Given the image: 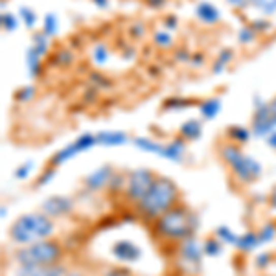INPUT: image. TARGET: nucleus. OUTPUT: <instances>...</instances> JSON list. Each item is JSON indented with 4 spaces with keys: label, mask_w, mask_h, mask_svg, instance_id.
Returning a JSON list of instances; mask_svg holds the SVG:
<instances>
[{
    "label": "nucleus",
    "mask_w": 276,
    "mask_h": 276,
    "mask_svg": "<svg viewBox=\"0 0 276 276\" xmlns=\"http://www.w3.org/2000/svg\"><path fill=\"white\" fill-rule=\"evenodd\" d=\"M53 232V223L44 213H28L22 216L10 228V237L20 245H32Z\"/></svg>",
    "instance_id": "nucleus-1"
},
{
    "label": "nucleus",
    "mask_w": 276,
    "mask_h": 276,
    "mask_svg": "<svg viewBox=\"0 0 276 276\" xmlns=\"http://www.w3.org/2000/svg\"><path fill=\"white\" fill-rule=\"evenodd\" d=\"M175 197H177L175 184L168 179H159L153 182L147 195L140 201V206L147 216H159L162 212H168Z\"/></svg>",
    "instance_id": "nucleus-2"
},
{
    "label": "nucleus",
    "mask_w": 276,
    "mask_h": 276,
    "mask_svg": "<svg viewBox=\"0 0 276 276\" xmlns=\"http://www.w3.org/2000/svg\"><path fill=\"white\" fill-rule=\"evenodd\" d=\"M61 256V249L53 241L32 243L29 247L17 252V262L20 265H52Z\"/></svg>",
    "instance_id": "nucleus-3"
},
{
    "label": "nucleus",
    "mask_w": 276,
    "mask_h": 276,
    "mask_svg": "<svg viewBox=\"0 0 276 276\" xmlns=\"http://www.w3.org/2000/svg\"><path fill=\"white\" fill-rule=\"evenodd\" d=\"M157 230L166 237H188L194 230V218L184 210H168L159 219Z\"/></svg>",
    "instance_id": "nucleus-4"
},
{
    "label": "nucleus",
    "mask_w": 276,
    "mask_h": 276,
    "mask_svg": "<svg viewBox=\"0 0 276 276\" xmlns=\"http://www.w3.org/2000/svg\"><path fill=\"white\" fill-rule=\"evenodd\" d=\"M221 151H223V159L230 164L232 171L241 182H251L252 179H256L258 175L262 173V166L258 164L252 157L243 155L241 151L234 145H225Z\"/></svg>",
    "instance_id": "nucleus-5"
},
{
    "label": "nucleus",
    "mask_w": 276,
    "mask_h": 276,
    "mask_svg": "<svg viewBox=\"0 0 276 276\" xmlns=\"http://www.w3.org/2000/svg\"><path fill=\"white\" fill-rule=\"evenodd\" d=\"M135 145L144 151H149L153 155L162 157V159L175 160V162L182 159V155H184V145H182V142H179V140L171 142L170 145H160V144H157V142L149 140V138H135Z\"/></svg>",
    "instance_id": "nucleus-6"
},
{
    "label": "nucleus",
    "mask_w": 276,
    "mask_h": 276,
    "mask_svg": "<svg viewBox=\"0 0 276 276\" xmlns=\"http://www.w3.org/2000/svg\"><path fill=\"white\" fill-rule=\"evenodd\" d=\"M153 182H155V179H153V175L147 170L133 171L129 175V179H127V195H129V199L140 203L142 199L147 195V192L151 190Z\"/></svg>",
    "instance_id": "nucleus-7"
},
{
    "label": "nucleus",
    "mask_w": 276,
    "mask_h": 276,
    "mask_svg": "<svg viewBox=\"0 0 276 276\" xmlns=\"http://www.w3.org/2000/svg\"><path fill=\"white\" fill-rule=\"evenodd\" d=\"M96 135H83L79 136L78 140L74 142V144L67 145L65 149H61L59 153H55V157L52 159V164L53 166H59L63 164V162H67L68 159H72V157L79 155V153H83V151L90 149L92 145H96Z\"/></svg>",
    "instance_id": "nucleus-8"
},
{
    "label": "nucleus",
    "mask_w": 276,
    "mask_h": 276,
    "mask_svg": "<svg viewBox=\"0 0 276 276\" xmlns=\"http://www.w3.org/2000/svg\"><path fill=\"white\" fill-rule=\"evenodd\" d=\"M72 208V201L67 197H61V195H55V197H50L48 201H44L43 210L46 216H63L68 210Z\"/></svg>",
    "instance_id": "nucleus-9"
},
{
    "label": "nucleus",
    "mask_w": 276,
    "mask_h": 276,
    "mask_svg": "<svg viewBox=\"0 0 276 276\" xmlns=\"http://www.w3.org/2000/svg\"><path fill=\"white\" fill-rule=\"evenodd\" d=\"M271 118H272L271 107L260 103V107L256 109V116H254V135L265 136L267 129H269V124H271Z\"/></svg>",
    "instance_id": "nucleus-10"
},
{
    "label": "nucleus",
    "mask_w": 276,
    "mask_h": 276,
    "mask_svg": "<svg viewBox=\"0 0 276 276\" xmlns=\"http://www.w3.org/2000/svg\"><path fill=\"white\" fill-rule=\"evenodd\" d=\"M112 252L118 260H124V262H136L140 258V249L131 241H118L112 247Z\"/></svg>",
    "instance_id": "nucleus-11"
},
{
    "label": "nucleus",
    "mask_w": 276,
    "mask_h": 276,
    "mask_svg": "<svg viewBox=\"0 0 276 276\" xmlns=\"http://www.w3.org/2000/svg\"><path fill=\"white\" fill-rule=\"evenodd\" d=\"M17 276H63V269L46 265H22Z\"/></svg>",
    "instance_id": "nucleus-12"
},
{
    "label": "nucleus",
    "mask_w": 276,
    "mask_h": 276,
    "mask_svg": "<svg viewBox=\"0 0 276 276\" xmlns=\"http://www.w3.org/2000/svg\"><path fill=\"white\" fill-rule=\"evenodd\" d=\"M180 256H182L184 262L194 263L195 265V263L201 262V247H199L194 239L186 237L182 241V245H180Z\"/></svg>",
    "instance_id": "nucleus-13"
},
{
    "label": "nucleus",
    "mask_w": 276,
    "mask_h": 276,
    "mask_svg": "<svg viewBox=\"0 0 276 276\" xmlns=\"http://www.w3.org/2000/svg\"><path fill=\"white\" fill-rule=\"evenodd\" d=\"M111 179H112V170L109 166H103V168H100V170H96L94 173L88 175L87 186L92 190H98V188H102V186H105L107 182H111Z\"/></svg>",
    "instance_id": "nucleus-14"
},
{
    "label": "nucleus",
    "mask_w": 276,
    "mask_h": 276,
    "mask_svg": "<svg viewBox=\"0 0 276 276\" xmlns=\"http://www.w3.org/2000/svg\"><path fill=\"white\" fill-rule=\"evenodd\" d=\"M195 13L206 24H216L219 20V11L212 4H208V2H199L197 8H195Z\"/></svg>",
    "instance_id": "nucleus-15"
},
{
    "label": "nucleus",
    "mask_w": 276,
    "mask_h": 276,
    "mask_svg": "<svg viewBox=\"0 0 276 276\" xmlns=\"http://www.w3.org/2000/svg\"><path fill=\"white\" fill-rule=\"evenodd\" d=\"M96 142L103 145H121L127 144V135L120 131H102L96 135Z\"/></svg>",
    "instance_id": "nucleus-16"
},
{
    "label": "nucleus",
    "mask_w": 276,
    "mask_h": 276,
    "mask_svg": "<svg viewBox=\"0 0 276 276\" xmlns=\"http://www.w3.org/2000/svg\"><path fill=\"white\" fill-rule=\"evenodd\" d=\"M201 114H203L206 120H212V118H216L218 116V112H219V109H221V103H219V100L216 98H210V100H206V102H203L201 103Z\"/></svg>",
    "instance_id": "nucleus-17"
},
{
    "label": "nucleus",
    "mask_w": 276,
    "mask_h": 276,
    "mask_svg": "<svg viewBox=\"0 0 276 276\" xmlns=\"http://www.w3.org/2000/svg\"><path fill=\"white\" fill-rule=\"evenodd\" d=\"M180 133H182L186 138H190V140H195V138L201 136V124H199L197 120H188L180 127Z\"/></svg>",
    "instance_id": "nucleus-18"
},
{
    "label": "nucleus",
    "mask_w": 276,
    "mask_h": 276,
    "mask_svg": "<svg viewBox=\"0 0 276 276\" xmlns=\"http://www.w3.org/2000/svg\"><path fill=\"white\" fill-rule=\"evenodd\" d=\"M260 245V237L256 236V234H245V236L237 237L236 241V247L243 249V251H252L254 247H258Z\"/></svg>",
    "instance_id": "nucleus-19"
},
{
    "label": "nucleus",
    "mask_w": 276,
    "mask_h": 276,
    "mask_svg": "<svg viewBox=\"0 0 276 276\" xmlns=\"http://www.w3.org/2000/svg\"><path fill=\"white\" fill-rule=\"evenodd\" d=\"M26 59H28V70L32 76H37L41 68V55L35 52L34 48H29L28 53H26Z\"/></svg>",
    "instance_id": "nucleus-20"
},
{
    "label": "nucleus",
    "mask_w": 276,
    "mask_h": 276,
    "mask_svg": "<svg viewBox=\"0 0 276 276\" xmlns=\"http://www.w3.org/2000/svg\"><path fill=\"white\" fill-rule=\"evenodd\" d=\"M252 6L265 15L276 13V0H252Z\"/></svg>",
    "instance_id": "nucleus-21"
},
{
    "label": "nucleus",
    "mask_w": 276,
    "mask_h": 276,
    "mask_svg": "<svg viewBox=\"0 0 276 276\" xmlns=\"http://www.w3.org/2000/svg\"><path fill=\"white\" fill-rule=\"evenodd\" d=\"M34 50L39 55H44L46 50H48V35L46 34H37L34 37Z\"/></svg>",
    "instance_id": "nucleus-22"
},
{
    "label": "nucleus",
    "mask_w": 276,
    "mask_h": 276,
    "mask_svg": "<svg viewBox=\"0 0 276 276\" xmlns=\"http://www.w3.org/2000/svg\"><path fill=\"white\" fill-rule=\"evenodd\" d=\"M44 34L48 35V37L57 34V19H55V15L48 13L44 17Z\"/></svg>",
    "instance_id": "nucleus-23"
},
{
    "label": "nucleus",
    "mask_w": 276,
    "mask_h": 276,
    "mask_svg": "<svg viewBox=\"0 0 276 276\" xmlns=\"http://www.w3.org/2000/svg\"><path fill=\"white\" fill-rule=\"evenodd\" d=\"M20 17H22V20H24V24L28 26V28H34V26H35L37 15L34 13V10H29V8L22 6V8H20Z\"/></svg>",
    "instance_id": "nucleus-24"
},
{
    "label": "nucleus",
    "mask_w": 276,
    "mask_h": 276,
    "mask_svg": "<svg viewBox=\"0 0 276 276\" xmlns=\"http://www.w3.org/2000/svg\"><path fill=\"white\" fill-rule=\"evenodd\" d=\"M228 135H230V138H234V140L237 142H247L249 140V131L247 129H243V127H230L228 129Z\"/></svg>",
    "instance_id": "nucleus-25"
},
{
    "label": "nucleus",
    "mask_w": 276,
    "mask_h": 276,
    "mask_svg": "<svg viewBox=\"0 0 276 276\" xmlns=\"http://www.w3.org/2000/svg\"><path fill=\"white\" fill-rule=\"evenodd\" d=\"M265 140H267V144L271 145V147H274V149H276V116L271 118L269 129H267V133H265Z\"/></svg>",
    "instance_id": "nucleus-26"
},
{
    "label": "nucleus",
    "mask_w": 276,
    "mask_h": 276,
    "mask_svg": "<svg viewBox=\"0 0 276 276\" xmlns=\"http://www.w3.org/2000/svg\"><path fill=\"white\" fill-rule=\"evenodd\" d=\"M92 57H94V61L98 65H103L107 61V57H109V52H107V48L103 44H98L96 48H94V52H92Z\"/></svg>",
    "instance_id": "nucleus-27"
},
{
    "label": "nucleus",
    "mask_w": 276,
    "mask_h": 276,
    "mask_svg": "<svg viewBox=\"0 0 276 276\" xmlns=\"http://www.w3.org/2000/svg\"><path fill=\"white\" fill-rule=\"evenodd\" d=\"M232 57V53L228 52V50H223V52L219 53V59H218V63H216V68H213V72L218 74V72H221L223 70V67L228 63V59Z\"/></svg>",
    "instance_id": "nucleus-28"
},
{
    "label": "nucleus",
    "mask_w": 276,
    "mask_h": 276,
    "mask_svg": "<svg viewBox=\"0 0 276 276\" xmlns=\"http://www.w3.org/2000/svg\"><path fill=\"white\" fill-rule=\"evenodd\" d=\"M254 35H256V32L252 28H249V26L239 29V41H241V43H252V41H254Z\"/></svg>",
    "instance_id": "nucleus-29"
},
{
    "label": "nucleus",
    "mask_w": 276,
    "mask_h": 276,
    "mask_svg": "<svg viewBox=\"0 0 276 276\" xmlns=\"http://www.w3.org/2000/svg\"><path fill=\"white\" fill-rule=\"evenodd\" d=\"M272 236H274V227H272V225H265L258 237H260V243H265L269 241V239H272Z\"/></svg>",
    "instance_id": "nucleus-30"
},
{
    "label": "nucleus",
    "mask_w": 276,
    "mask_h": 276,
    "mask_svg": "<svg viewBox=\"0 0 276 276\" xmlns=\"http://www.w3.org/2000/svg\"><path fill=\"white\" fill-rule=\"evenodd\" d=\"M155 43L159 46H170L171 44V35L166 34V32H157L155 34Z\"/></svg>",
    "instance_id": "nucleus-31"
},
{
    "label": "nucleus",
    "mask_w": 276,
    "mask_h": 276,
    "mask_svg": "<svg viewBox=\"0 0 276 276\" xmlns=\"http://www.w3.org/2000/svg\"><path fill=\"white\" fill-rule=\"evenodd\" d=\"M218 236L219 237H223L225 241H228V243H232V245H236V241H237V236H234L230 230H228L227 227H221L218 230Z\"/></svg>",
    "instance_id": "nucleus-32"
},
{
    "label": "nucleus",
    "mask_w": 276,
    "mask_h": 276,
    "mask_svg": "<svg viewBox=\"0 0 276 276\" xmlns=\"http://www.w3.org/2000/svg\"><path fill=\"white\" fill-rule=\"evenodd\" d=\"M2 24H4V28L8 32H13L17 28V20H15V17L11 13H4L2 15Z\"/></svg>",
    "instance_id": "nucleus-33"
},
{
    "label": "nucleus",
    "mask_w": 276,
    "mask_h": 276,
    "mask_svg": "<svg viewBox=\"0 0 276 276\" xmlns=\"http://www.w3.org/2000/svg\"><path fill=\"white\" fill-rule=\"evenodd\" d=\"M219 251H221V247H219L218 241H206V245H204V252L208 254V256H213V254H219Z\"/></svg>",
    "instance_id": "nucleus-34"
},
{
    "label": "nucleus",
    "mask_w": 276,
    "mask_h": 276,
    "mask_svg": "<svg viewBox=\"0 0 276 276\" xmlns=\"http://www.w3.org/2000/svg\"><path fill=\"white\" fill-rule=\"evenodd\" d=\"M29 170H32V162H28V164H24V166H20L19 170H17V173H15V177H17V179H26V177H28V173H29Z\"/></svg>",
    "instance_id": "nucleus-35"
},
{
    "label": "nucleus",
    "mask_w": 276,
    "mask_h": 276,
    "mask_svg": "<svg viewBox=\"0 0 276 276\" xmlns=\"http://www.w3.org/2000/svg\"><path fill=\"white\" fill-rule=\"evenodd\" d=\"M228 4H232L234 8H245L247 4H251L252 0H227Z\"/></svg>",
    "instance_id": "nucleus-36"
},
{
    "label": "nucleus",
    "mask_w": 276,
    "mask_h": 276,
    "mask_svg": "<svg viewBox=\"0 0 276 276\" xmlns=\"http://www.w3.org/2000/svg\"><path fill=\"white\" fill-rule=\"evenodd\" d=\"M32 94H34V88H32V87H26L24 90L19 92V100H28V98H32Z\"/></svg>",
    "instance_id": "nucleus-37"
},
{
    "label": "nucleus",
    "mask_w": 276,
    "mask_h": 276,
    "mask_svg": "<svg viewBox=\"0 0 276 276\" xmlns=\"http://www.w3.org/2000/svg\"><path fill=\"white\" fill-rule=\"evenodd\" d=\"M52 177H53V170H48L46 173L43 175V177H41L39 184H41V186H44V184H48V180L52 179Z\"/></svg>",
    "instance_id": "nucleus-38"
},
{
    "label": "nucleus",
    "mask_w": 276,
    "mask_h": 276,
    "mask_svg": "<svg viewBox=\"0 0 276 276\" xmlns=\"http://www.w3.org/2000/svg\"><path fill=\"white\" fill-rule=\"evenodd\" d=\"M142 34H144V26L135 24V28H133V37H140Z\"/></svg>",
    "instance_id": "nucleus-39"
},
{
    "label": "nucleus",
    "mask_w": 276,
    "mask_h": 276,
    "mask_svg": "<svg viewBox=\"0 0 276 276\" xmlns=\"http://www.w3.org/2000/svg\"><path fill=\"white\" fill-rule=\"evenodd\" d=\"M267 262H269V254H262V256H260V258L256 260V263H258L260 267H263Z\"/></svg>",
    "instance_id": "nucleus-40"
},
{
    "label": "nucleus",
    "mask_w": 276,
    "mask_h": 276,
    "mask_svg": "<svg viewBox=\"0 0 276 276\" xmlns=\"http://www.w3.org/2000/svg\"><path fill=\"white\" fill-rule=\"evenodd\" d=\"M92 2H94L96 6H100V8H105L107 6V0H92Z\"/></svg>",
    "instance_id": "nucleus-41"
},
{
    "label": "nucleus",
    "mask_w": 276,
    "mask_h": 276,
    "mask_svg": "<svg viewBox=\"0 0 276 276\" xmlns=\"http://www.w3.org/2000/svg\"><path fill=\"white\" fill-rule=\"evenodd\" d=\"M166 26H168V28H175V22H173V19H168V20H166Z\"/></svg>",
    "instance_id": "nucleus-42"
},
{
    "label": "nucleus",
    "mask_w": 276,
    "mask_h": 276,
    "mask_svg": "<svg viewBox=\"0 0 276 276\" xmlns=\"http://www.w3.org/2000/svg\"><path fill=\"white\" fill-rule=\"evenodd\" d=\"M109 276H127V274H124V272H114V274H109Z\"/></svg>",
    "instance_id": "nucleus-43"
},
{
    "label": "nucleus",
    "mask_w": 276,
    "mask_h": 276,
    "mask_svg": "<svg viewBox=\"0 0 276 276\" xmlns=\"http://www.w3.org/2000/svg\"><path fill=\"white\" fill-rule=\"evenodd\" d=\"M151 2H153V4H162L164 0H151Z\"/></svg>",
    "instance_id": "nucleus-44"
},
{
    "label": "nucleus",
    "mask_w": 276,
    "mask_h": 276,
    "mask_svg": "<svg viewBox=\"0 0 276 276\" xmlns=\"http://www.w3.org/2000/svg\"><path fill=\"white\" fill-rule=\"evenodd\" d=\"M68 276H79V274H68Z\"/></svg>",
    "instance_id": "nucleus-45"
}]
</instances>
